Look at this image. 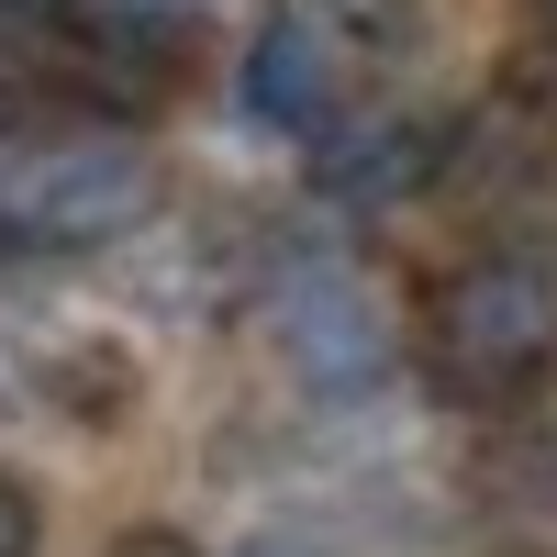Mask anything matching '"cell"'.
I'll return each instance as SVG.
<instances>
[{
    "label": "cell",
    "mask_w": 557,
    "mask_h": 557,
    "mask_svg": "<svg viewBox=\"0 0 557 557\" xmlns=\"http://www.w3.org/2000/svg\"><path fill=\"white\" fill-rule=\"evenodd\" d=\"M412 357L424 380L469 412H513L546 368H557V268L524 257V246H480L457 257L424 312H412Z\"/></svg>",
    "instance_id": "obj_1"
},
{
    "label": "cell",
    "mask_w": 557,
    "mask_h": 557,
    "mask_svg": "<svg viewBox=\"0 0 557 557\" xmlns=\"http://www.w3.org/2000/svg\"><path fill=\"white\" fill-rule=\"evenodd\" d=\"M157 157L146 134H67V146L0 157V257H89L123 246L157 212Z\"/></svg>",
    "instance_id": "obj_2"
},
{
    "label": "cell",
    "mask_w": 557,
    "mask_h": 557,
    "mask_svg": "<svg viewBox=\"0 0 557 557\" xmlns=\"http://www.w3.org/2000/svg\"><path fill=\"white\" fill-rule=\"evenodd\" d=\"M257 346H268V368H278L290 391L357 401V391L391 380L401 312H391L380 278H357V268H278V290L257 301Z\"/></svg>",
    "instance_id": "obj_3"
},
{
    "label": "cell",
    "mask_w": 557,
    "mask_h": 557,
    "mask_svg": "<svg viewBox=\"0 0 557 557\" xmlns=\"http://www.w3.org/2000/svg\"><path fill=\"white\" fill-rule=\"evenodd\" d=\"M246 112L268 134H290V146H323V134L346 123V89H357V57H346V34L323 23V12H268L246 34Z\"/></svg>",
    "instance_id": "obj_4"
},
{
    "label": "cell",
    "mask_w": 557,
    "mask_h": 557,
    "mask_svg": "<svg viewBox=\"0 0 557 557\" xmlns=\"http://www.w3.org/2000/svg\"><path fill=\"white\" fill-rule=\"evenodd\" d=\"M446 178V134L424 112H346L335 134L312 146V190L346 201V212H401Z\"/></svg>",
    "instance_id": "obj_5"
},
{
    "label": "cell",
    "mask_w": 557,
    "mask_h": 557,
    "mask_svg": "<svg viewBox=\"0 0 557 557\" xmlns=\"http://www.w3.org/2000/svg\"><path fill=\"white\" fill-rule=\"evenodd\" d=\"M34 546H45V502L23 469H0V557H34Z\"/></svg>",
    "instance_id": "obj_6"
}]
</instances>
